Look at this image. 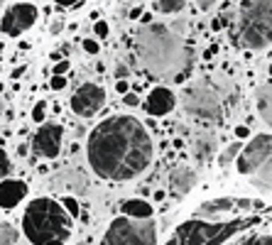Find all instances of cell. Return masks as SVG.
<instances>
[{"mask_svg":"<svg viewBox=\"0 0 272 245\" xmlns=\"http://www.w3.org/2000/svg\"><path fill=\"white\" fill-rule=\"evenodd\" d=\"M253 245H272V238H268V236H263V238H258Z\"/></svg>","mask_w":272,"mask_h":245,"instance_id":"cell-37","label":"cell"},{"mask_svg":"<svg viewBox=\"0 0 272 245\" xmlns=\"http://www.w3.org/2000/svg\"><path fill=\"white\" fill-rule=\"evenodd\" d=\"M186 111L204 121H221V103L216 93L204 86H196L186 93Z\"/></svg>","mask_w":272,"mask_h":245,"instance_id":"cell-11","label":"cell"},{"mask_svg":"<svg viewBox=\"0 0 272 245\" xmlns=\"http://www.w3.org/2000/svg\"><path fill=\"white\" fill-rule=\"evenodd\" d=\"M255 106H258L260 118L272 127V81L270 84H263L258 89V93H255Z\"/></svg>","mask_w":272,"mask_h":245,"instance_id":"cell-16","label":"cell"},{"mask_svg":"<svg viewBox=\"0 0 272 245\" xmlns=\"http://www.w3.org/2000/svg\"><path fill=\"white\" fill-rule=\"evenodd\" d=\"M211 27H213V30H221V27H223V20H213Z\"/></svg>","mask_w":272,"mask_h":245,"instance_id":"cell-38","label":"cell"},{"mask_svg":"<svg viewBox=\"0 0 272 245\" xmlns=\"http://www.w3.org/2000/svg\"><path fill=\"white\" fill-rule=\"evenodd\" d=\"M22 231L32 245H64L71 236V216L54 199H34L22 214Z\"/></svg>","mask_w":272,"mask_h":245,"instance_id":"cell-3","label":"cell"},{"mask_svg":"<svg viewBox=\"0 0 272 245\" xmlns=\"http://www.w3.org/2000/svg\"><path fill=\"white\" fill-rule=\"evenodd\" d=\"M61 206L66 209V214L71 216V218H76V216H79V201H76L74 196H64V201H61Z\"/></svg>","mask_w":272,"mask_h":245,"instance_id":"cell-23","label":"cell"},{"mask_svg":"<svg viewBox=\"0 0 272 245\" xmlns=\"http://www.w3.org/2000/svg\"><path fill=\"white\" fill-rule=\"evenodd\" d=\"M10 169H12V164H10V159H7V152L0 147V177H5Z\"/></svg>","mask_w":272,"mask_h":245,"instance_id":"cell-24","label":"cell"},{"mask_svg":"<svg viewBox=\"0 0 272 245\" xmlns=\"http://www.w3.org/2000/svg\"><path fill=\"white\" fill-rule=\"evenodd\" d=\"M167 245H177V241H169V243H167Z\"/></svg>","mask_w":272,"mask_h":245,"instance_id":"cell-39","label":"cell"},{"mask_svg":"<svg viewBox=\"0 0 272 245\" xmlns=\"http://www.w3.org/2000/svg\"><path fill=\"white\" fill-rule=\"evenodd\" d=\"M66 71H69V61L64 59V61H59V64L54 66V71H52V74H59V76H64Z\"/></svg>","mask_w":272,"mask_h":245,"instance_id":"cell-29","label":"cell"},{"mask_svg":"<svg viewBox=\"0 0 272 245\" xmlns=\"http://www.w3.org/2000/svg\"><path fill=\"white\" fill-rule=\"evenodd\" d=\"M238 150H241V145H231V147H228V152H226V157H223L221 162H228V159H233V157L238 154Z\"/></svg>","mask_w":272,"mask_h":245,"instance_id":"cell-30","label":"cell"},{"mask_svg":"<svg viewBox=\"0 0 272 245\" xmlns=\"http://www.w3.org/2000/svg\"><path fill=\"white\" fill-rule=\"evenodd\" d=\"M194 2H196L201 10H211L213 5H216V0H194Z\"/></svg>","mask_w":272,"mask_h":245,"instance_id":"cell-31","label":"cell"},{"mask_svg":"<svg viewBox=\"0 0 272 245\" xmlns=\"http://www.w3.org/2000/svg\"><path fill=\"white\" fill-rule=\"evenodd\" d=\"M248 135H250V130H248L245 125H238V127H236V137H241V140H245Z\"/></svg>","mask_w":272,"mask_h":245,"instance_id":"cell-32","label":"cell"},{"mask_svg":"<svg viewBox=\"0 0 272 245\" xmlns=\"http://www.w3.org/2000/svg\"><path fill=\"white\" fill-rule=\"evenodd\" d=\"M25 71H27V69H25V66H17V69H15V71H12V74H10V76H12V79H20V76H22V74H25Z\"/></svg>","mask_w":272,"mask_h":245,"instance_id":"cell-36","label":"cell"},{"mask_svg":"<svg viewBox=\"0 0 272 245\" xmlns=\"http://www.w3.org/2000/svg\"><path fill=\"white\" fill-rule=\"evenodd\" d=\"M44 116H47V101H37L34 108H32V121L44 122Z\"/></svg>","mask_w":272,"mask_h":245,"instance_id":"cell-22","label":"cell"},{"mask_svg":"<svg viewBox=\"0 0 272 245\" xmlns=\"http://www.w3.org/2000/svg\"><path fill=\"white\" fill-rule=\"evenodd\" d=\"M184 5H186V0H154V10H157V12H162V15L179 12Z\"/></svg>","mask_w":272,"mask_h":245,"instance_id":"cell-20","label":"cell"},{"mask_svg":"<svg viewBox=\"0 0 272 245\" xmlns=\"http://www.w3.org/2000/svg\"><path fill=\"white\" fill-rule=\"evenodd\" d=\"M128 74H130V71H128V66H125V64H118V69H116V76H118V79H125Z\"/></svg>","mask_w":272,"mask_h":245,"instance_id":"cell-33","label":"cell"},{"mask_svg":"<svg viewBox=\"0 0 272 245\" xmlns=\"http://www.w3.org/2000/svg\"><path fill=\"white\" fill-rule=\"evenodd\" d=\"M116 89H118V93H128V81H125V79H121V81L116 84Z\"/></svg>","mask_w":272,"mask_h":245,"instance_id":"cell-34","label":"cell"},{"mask_svg":"<svg viewBox=\"0 0 272 245\" xmlns=\"http://www.w3.org/2000/svg\"><path fill=\"white\" fill-rule=\"evenodd\" d=\"M106 103V91L98 86V84H81L76 93L71 96V111L79 116V118H91L96 116Z\"/></svg>","mask_w":272,"mask_h":245,"instance_id":"cell-10","label":"cell"},{"mask_svg":"<svg viewBox=\"0 0 272 245\" xmlns=\"http://www.w3.org/2000/svg\"><path fill=\"white\" fill-rule=\"evenodd\" d=\"M49 86H52L54 91H61V89L66 86V76H59V74H52V81H49Z\"/></svg>","mask_w":272,"mask_h":245,"instance_id":"cell-25","label":"cell"},{"mask_svg":"<svg viewBox=\"0 0 272 245\" xmlns=\"http://www.w3.org/2000/svg\"><path fill=\"white\" fill-rule=\"evenodd\" d=\"M174 106H177L174 93L169 91V89H164V86L152 89L150 96H147V101H145V111H147L150 116H154V118L172 113V111H174Z\"/></svg>","mask_w":272,"mask_h":245,"instance_id":"cell-12","label":"cell"},{"mask_svg":"<svg viewBox=\"0 0 272 245\" xmlns=\"http://www.w3.org/2000/svg\"><path fill=\"white\" fill-rule=\"evenodd\" d=\"M123 101H125V106H130V108H135V106L140 103V98H137L135 93H125V96H123Z\"/></svg>","mask_w":272,"mask_h":245,"instance_id":"cell-28","label":"cell"},{"mask_svg":"<svg viewBox=\"0 0 272 245\" xmlns=\"http://www.w3.org/2000/svg\"><path fill=\"white\" fill-rule=\"evenodd\" d=\"M27 196V184L20 179H5L0 182V209H15Z\"/></svg>","mask_w":272,"mask_h":245,"instance_id":"cell-13","label":"cell"},{"mask_svg":"<svg viewBox=\"0 0 272 245\" xmlns=\"http://www.w3.org/2000/svg\"><path fill=\"white\" fill-rule=\"evenodd\" d=\"M137 57L150 71V76H174L181 81L191 66V57L184 49L181 34L162 22H147L135 37Z\"/></svg>","mask_w":272,"mask_h":245,"instance_id":"cell-2","label":"cell"},{"mask_svg":"<svg viewBox=\"0 0 272 245\" xmlns=\"http://www.w3.org/2000/svg\"><path fill=\"white\" fill-rule=\"evenodd\" d=\"M236 42L245 49L272 44V0H243L236 22Z\"/></svg>","mask_w":272,"mask_h":245,"instance_id":"cell-4","label":"cell"},{"mask_svg":"<svg viewBox=\"0 0 272 245\" xmlns=\"http://www.w3.org/2000/svg\"><path fill=\"white\" fill-rule=\"evenodd\" d=\"M272 157V135H255L241 152H238V172L241 174H253L265 159Z\"/></svg>","mask_w":272,"mask_h":245,"instance_id":"cell-7","label":"cell"},{"mask_svg":"<svg viewBox=\"0 0 272 245\" xmlns=\"http://www.w3.org/2000/svg\"><path fill=\"white\" fill-rule=\"evenodd\" d=\"M236 206H243V209H250L253 201L243 199V201H236V199H213V201H206L199 206V214L201 216H213V214H226V211H233Z\"/></svg>","mask_w":272,"mask_h":245,"instance_id":"cell-14","label":"cell"},{"mask_svg":"<svg viewBox=\"0 0 272 245\" xmlns=\"http://www.w3.org/2000/svg\"><path fill=\"white\" fill-rule=\"evenodd\" d=\"M213 152H216V145H213V140L209 137V135H199V137L194 140V154H196L199 162L211 159Z\"/></svg>","mask_w":272,"mask_h":245,"instance_id":"cell-19","label":"cell"},{"mask_svg":"<svg viewBox=\"0 0 272 245\" xmlns=\"http://www.w3.org/2000/svg\"><path fill=\"white\" fill-rule=\"evenodd\" d=\"M17 238H20V233H17L10 223L0 226V245H15L17 243Z\"/></svg>","mask_w":272,"mask_h":245,"instance_id":"cell-21","label":"cell"},{"mask_svg":"<svg viewBox=\"0 0 272 245\" xmlns=\"http://www.w3.org/2000/svg\"><path fill=\"white\" fill-rule=\"evenodd\" d=\"M101 245H157V228L150 218H130V216H118Z\"/></svg>","mask_w":272,"mask_h":245,"instance_id":"cell-6","label":"cell"},{"mask_svg":"<svg viewBox=\"0 0 272 245\" xmlns=\"http://www.w3.org/2000/svg\"><path fill=\"white\" fill-rule=\"evenodd\" d=\"M91 169L111 182H130L152 162V137L147 127L133 116H111L89 135Z\"/></svg>","mask_w":272,"mask_h":245,"instance_id":"cell-1","label":"cell"},{"mask_svg":"<svg viewBox=\"0 0 272 245\" xmlns=\"http://www.w3.org/2000/svg\"><path fill=\"white\" fill-rule=\"evenodd\" d=\"M260 218L250 216V218H236V221H186L177 228V243L179 245H223L228 238H233L238 231H245L250 226H255Z\"/></svg>","mask_w":272,"mask_h":245,"instance_id":"cell-5","label":"cell"},{"mask_svg":"<svg viewBox=\"0 0 272 245\" xmlns=\"http://www.w3.org/2000/svg\"><path fill=\"white\" fill-rule=\"evenodd\" d=\"M64 142V127L57 122H42V127L32 137V152L44 159H54L61 152Z\"/></svg>","mask_w":272,"mask_h":245,"instance_id":"cell-9","label":"cell"},{"mask_svg":"<svg viewBox=\"0 0 272 245\" xmlns=\"http://www.w3.org/2000/svg\"><path fill=\"white\" fill-rule=\"evenodd\" d=\"M93 32H96L98 37H103V39H106V37H108V22H103V20H98V22L93 25Z\"/></svg>","mask_w":272,"mask_h":245,"instance_id":"cell-26","label":"cell"},{"mask_svg":"<svg viewBox=\"0 0 272 245\" xmlns=\"http://www.w3.org/2000/svg\"><path fill=\"white\" fill-rule=\"evenodd\" d=\"M57 5H61V7H71V5H76L79 0H54Z\"/></svg>","mask_w":272,"mask_h":245,"instance_id":"cell-35","label":"cell"},{"mask_svg":"<svg viewBox=\"0 0 272 245\" xmlns=\"http://www.w3.org/2000/svg\"><path fill=\"white\" fill-rule=\"evenodd\" d=\"M194 184H196V172H194L191 167H177V169L172 172V177H169V186H172L177 194L191 191Z\"/></svg>","mask_w":272,"mask_h":245,"instance_id":"cell-15","label":"cell"},{"mask_svg":"<svg viewBox=\"0 0 272 245\" xmlns=\"http://www.w3.org/2000/svg\"><path fill=\"white\" fill-rule=\"evenodd\" d=\"M121 211L125 216H130V218H152V214H154V209H152L147 201H142V199H130V201H123Z\"/></svg>","mask_w":272,"mask_h":245,"instance_id":"cell-17","label":"cell"},{"mask_svg":"<svg viewBox=\"0 0 272 245\" xmlns=\"http://www.w3.org/2000/svg\"><path fill=\"white\" fill-rule=\"evenodd\" d=\"M84 49L89 54H98V42L96 39H84Z\"/></svg>","mask_w":272,"mask_h":245,"instance_id":"cell-27","label":"cell"},{"mask_svg":"<svg viewBox=\"0 0 272 245\" xmlns=\"http://www.w3.org/2000/svg\"><path fill=\"white\" fill-rule=\"evenodd\" d=\"M34 22H37V7L32 2H17L2 15L0 32L7 34V37H20L25 30H30Z\"/></svg>","mask_w":272,"mask_h":245,"instance_id":"cell-8","label":"cell"},{"mask_svg":"<svg viewBox=\"0 0 272 245\" xmlns=\"http://www.w3.org/2000/svg\"><path fill=\"white\" fill-rule=\"evenodd\" d=\"M0 91H2V84H0Z\"/></svg>","mask_w":272,"mask_h":245,"instance_id":"cell-40","label":"cell"},{"mask_svg":"<svg viewBox=\"0 0 272 245\" xmlns=\"http://www.w3.org/2000/svg\"><path fill=\"white\" fill-rule=\"evenodd\" d=\"M250 177H253V184H255V186H260V189H270L272 191V157L270 159H265V162H263V164H260Z\"/></svg>","mask_w":272,"mask_h":245,"instance_id":"cell-18","label":"cell"}]
</instances>
